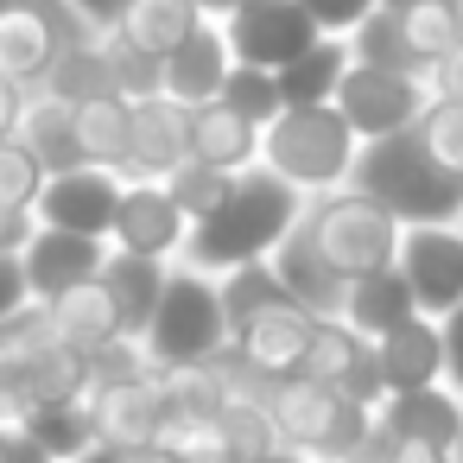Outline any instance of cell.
<instances>
[{
	"label": "cell",
	"mask_w": 463,
	"mask_h": 463,
	"mask_svg": "<svg viewBox=\"0 0 463 463\" xmlns=\"http://www.w3.org/2000/svg\"><path fill=\"white\" fill-rule=\"evenodd\" d=\"M355 153H362V140L349 134V121H343L330 102H324V109H279V115L260 128V165H267L273 178H286L298 197L343 191Z\"/></svg>",
	"instance_id": "cell-3"
},
{
	"label": "cell",
	"mask_w": 463,
	"mask_h": 463,
	"mask_svg": "<svg viewBox=\"0 0 463 463\" xmlns=\"http://www.w3.org/2000/svg\"><path fill=\"white\" fill-rule=\"evenodd\" d=\"M374 7H381V0H298V14H305L324 39H349Z\"/></svg>",
	"instance_id": "cell-43"
},
{
	"label": "cell",
	"mask_w": 463,
	"mask_h": 463,
	"mask_svg": "<svg viewBox=\"0 0 463 463\" xmlns=\"http://www.w3.org/2000/svg\"><path fill=\"white\" fill-rule=\"evenodd\" d=\"M0 450H7V425H0Z\"/></svg>",
	"instance_id": "cell-58"
},
{
	"label": "cell",
	"mask_w": 463,
	"mask_h": 463,
	"mask_svg": "<svg viewBox=\"0 0 463 463\" xmlns=\"http://www.w3.org/2000/svg\"><path fill=\"white\" fill-rule=\"evenodd\" d=\"M412 134H419V146L463 184V102H444V96H431L425 102V115L412 121Z\"/></svg>",
	"instance_id": "cell-38"
},
{
	"label": "cell",
	"mask_w": 463,
	"mask_h": 463,
	"mask_svg": "<svg viewBox=\"0 0 463 463\" xmlns=\"http://www.w3.org/2000/svg\"><path fill=\"white\" fill-rule=\"evenodd\" d=\"M45 324H52V336L71 343L77 355H90V349H102V343L121 336V317H115V298L102 292V279L58 292V298L45 305Z\"/></svg>",
	"instance_id": "cell-28"
},
{
	"label": "cell",
	"mask_w": 463,
	"mask_h": 463,
	"mask_svg": "<svg viewBox=\"0 0 463 463\" xmlns=\"http://www.w3.org/2000/svg\"><path fill=\"white\" fill-rule=\"evenodd\" d=\"M393 20H400V33H406V45L431 64V58H444L457 39H463V0H419V7H387Z\"/></svg>",
	"instance_id": "cell-34"
},
{
	"label": "cell",
	"mask_w": 463,
	"mask_h": 463,
	"mask_svg": "<svg viewBox=\"0 0 463 463\" xmlns=\"http://www.w3.org/2000/svg\"><path fill=\"white\" fill-rule=\"evenodd\" d=\"M159 184H165V197L184 210V222H203V216L229 197V184H235V178H229V172H216V165H203V159H178Z\"/></svg>",
	"instance_id": "cell-36"
},
{
	"label": "cell",
	"mask_w": 463,
	"mask_h": 463,
	"mask_svg": "<svg viewBox=\"0 0 463 463\" xmlns=\"http://www.w3.org/2000/svg\"><path fill=\"white\" fill-rule=\"evenodd\" d=\"M191 159L235 178V172L260 165V128L248 115H235L229 102H203V109H191Z\"/></svg>",
	"instance_id": "cell-24"
},
{
	"label": "cell",
	"mask_w": 463,
	"mask_h": 463,
	"mask_svg": "<svg viewBox=\"0 0 463 463\" xmlns=\"http://www.w3.org/2000/svg\"><path fill=\"white\" fill-rule=\"evenodd\" d=\"M33 292H26V273H20V254H0V324H7L14 311H26Z\"/></svg>",
	"instance_id": "cell-46"
},
{
	"label": "cell",
	"mask_w": 463,
	"mask_h": 463,
	"mask_svg": "<svg viewBox=\"0 0 463 463\" xmlns=\"http://www.w3.org/2000/svg\"><path fill=\"white\" fill-rule=\"evenodd\" d=\"M273 279H279V292L298 305V311H311V317H336L343 311V292H349V279L343 273H330V260L292 229L279 248H273Z\"/></svg>",
	"instance_id": "cell-22"
},
{
	"label": "cell",
	"mask_w": 463,
	"mask_h": 463,
	"mask_svg": "<svg viewBox=\"0 0 463 463\" xmlns=\"http://www.w3.org/2000/svg\"><path fill=\"white\" fill-rule=\"evenodd\" d=\"M39 184H45L39 159H33V153L7 134V140H0V210H33Z\"/></svg>",
	"instance_id": "cell-41"
},
{
	"label": "cell",
	"mask_w": 463,
	"mask_h": 463,
	"mask_svg": "<svg viewBox=\"0 0 463 463\" xmlns=\"http://www.w3.org/2000/svg\"><path fill=\"white\" fill-rule=\"evenodd\" d=\"M374 374L387 393H412V387H438L444 381V324L438 317H406L400 330L374 336Z\"/></svg>",
	"instance_id": "cell-20"
},
{
	"label": "cell",
	"mask_w": 463,
	"mask_h": 463,
	"mask_svg": "<svg viewBox=\"0 0 463 463\" xmlns=\"http://www.w3.org/2000/svg\"><path fill=\"white\" fill-rule=\"evenodd\" d=\"M349 64H374V71H400V77H425V58L406 45V33H400V20L387 14V7H374L349 39Z\"/></svg>",
	"instance_id": "cell-32"
},
{
	"label": "cell",
	"mask_w": 463,
	"mask_h": 463,
	"mask_svg": "<svg viewBox=\"0 0 463 463\" xmlns=\"http://www.w3.org/2000/svg\"><path fill=\"white\" fill-rule=\"evenodd\" d=\"M279 438H273V419H267V406H254V400H222L216 406V457L222 463H254V457H267Z\"/></svg>",
	"instance_id": "cell-33"
},
{
	"label": "cell",
	"mask_w": 463,
	"mask_h": 463,
	"mask_svg": "<svg viewBox=\"0 0 463 463\" xmlns=\"http://www.w3.org/2000/svg\"><path fill=\"white\" fill-rule=\"evenodd\" d=\"M0 463H58V457H45L20 425H7V450H0Z\"/></svg>",
	"instance_id": "cell-50"
},
{
	"label": "cell",
	"mask_w": 463,
	"mask_h": 463,
	"mask_svg": "<svg viewBox=\"0 0 463 463\" xmlns=\"http://www.w3.org/2000/svg\"><path fill=\"white\" fill-rule=\"evenodd\" d=\"M128 128H134V102H128V96H90V102H71V140H77L83 165L128 172Z\"/></svg>",
	"instance_id": "cell-26"
},
{
	"label": "cell",
	"mask_w": 463,
	"mask_h": 463,
	"mask_svg": "<svg viewBox=\"0 0 463 463\" xmlns=\"http://www.w3.org/2000/svg\"><path fill=\"white\" fill-rule=\"evenodd\" d=\"M140 349L153 362V374H178V368H203L210 355L229 349V317L216 298V279L197 267H165V292L153 324L140 330Z\"/></svg>",
	"instance_id": "cell-5"
},
{
	"label": "cell",
	"mask_w": 463,
	"mask_h": 463,
	"mask_svg": "<svg viewBox=\"0 0 463 463\" xmlns=\"http://www.w3.org/2000/svg\"><path fill=\"white\" fill-rule=\"evenodd\" d=\"M425 90H431V96H444V102H463V39H457L444 58H431V64H425Z\"/></svg>",
	"instance_id": "cell-45"
},
{
	"label": "cell",
	"mask_w": 463,
	"mask_h": 463,
	"mask_svg": "<svg viewBox=\"0 0 463 463\" xmlns=\"http://www.w3.org/2000/svg\"><path fill=\"white\" fill-rule=\"evenodd\" d=\"M216 298H222V317H229V330H241L248 317H260V311H267V305H279L286 292H279L273 267H267V260H254V267H235V273H222V279H216Z\"/></svg>",
	"instance_id": "cell-37"
},
{
	"label": "cell",
	"mask_w": 463,
	"mask_h": 463,
	"mask_svg": "<svg viewBox=\"0 0 463 463\" xmlns=\"http://www.w3.org/2000/svg\"><path fill=\"white\" fill-rule=\"evenodd\" d=\"M102 292L115 298V317H121V336H134L140 343V330L153 324V311H159V292H165V267L159 260H140V254H115L109 248V260H102Z\"/></svg>",
	"instance_id": "cell-27"
},
{
	"label": "cell",
	"mask_w": 463,
	"mask_h": 463,
	"mask_svg": "<svg viewBox=\"0 0 463 463\" xmlns=\"http://www.w3.org/2000/svg\"><path fill=\"white\" fill-rule=\"evenodd\" d=\"M298 216H305V197H298L286 178H273L267 165H248V172H235L229 197H222L203 222H191L178 267H197V273L222 279V273H235V267L273 260V248L298 229Z\"/></svg>",
	"instance_id": "cell-1"
},
{
	"label": "cell",
	"mask_w": 463,
	"mask_h": 463,
	"mask_svg": "<svg viewBox=\"0 0 463 463\" xmlns=\"http://www.w3.org/2000/svg\"><path fill=\"white\" fill-rule=\"evenodd\" d=\"M90 393V368L71 343L52 336L45 305H26L0 324V400H7V419L52 406V400H83Z\"/></svg>",
	"instance_id": "cell-4"
},
{
	"label": "cell",
	"mask_w": 463,
	"mask_h": 463,
	"mask_svg": "<svg viewBox=\"0 0 463 463\" xmlns=\"http://www.w3.org/2000/svg\"><path fill=\"white\" fill-rule=\"evenodd\" d=\"M431 90L425 77H400V71H374V64H349L330 109L349 121V134L368 146V140H387V134H406L419 115H425Z\"/></svg>",
	"instance_id": "cell-9"
},
{
	"label": "cell",
	"mask_w": 463,
	"mask_h": 463,
	"mask_svg": "<svg viewBox=\"0 0 463 463\" xmlns=\"http://www.w3.org/2000/svg\"><path fill=\"white\" fill-rule=\"evenodd\" d=\"M381 7H419V0H381Z\"/></svg>",
	"instance_id": "cell-56"
},
{
	"label": "cell",
	"mask_w": 463,
	"mask_h": 463,
	"mask_svg": "<svg viewBox=\"0 0 463 463\" xmlns=\"http://www.w3.org/2000/svg\"><path fill=\"white\" fill-rule=\"evenodd\" d=\"M216 102H229V109H235V115H248L254 128H267V121L286 109V102H279L273 71H241V64L229 71V83H222V96H216Z\"/></svg>",
	"instance_id": "cell-40"
},
{
	"label": "cell",
	"mask_w": 463,
	"mask_h": 463,
	"mask_svg": "<svg viewBox=\"0 0 463 463\" xmlns=\"http://www.w3.org/2000/svg\"><path fill=\"white\" fill-rule=\"evenodd\" d=\"M90 39L58 0H0V83L39 90L64 45Z\"/></svg>",
	"instance_id": "cell-8"
},
{
	"label": "cell",
	"mask_w": 463,
	"mask_h": 463,
	"mask_svg": "<svg viewBox=\"0 0 463 463\" xmlns=\"http://www.w3.org/2000/svg\"><path fill=\"white\" fill-rule=\"evenodd\" d=\"M0 425H7V400H0Z\"/></svg>",
	"instance_id": "cell-59"
},
{
	"label": "cell",
	"mask_w": 463,
	"mask_h": 463,
	"mask_svg": "<svg viewBox=\"0 0 463 463\" xmlns=\"http://www.w3.org/2000/svg\"><path fill=\"white\" fill-rule=\"evenodd\" d=\"M20 96H26V90H14V83H0V140L14 134V109H20Z\"/></svg>",
	"instance_id": "cell-51"
},
{
	"label": "cell",
	"mask_w": 463,
	"mask_h": 463,
	"mask_svg": "<svg viewBox=\"0 0 463 463\" xmlns=\"http://www.w3.org/2000/svg\"><path fill=\"white\" fill-rule=\"evenodd\" d=\"M254 463H311V457H298V450H286V444H273L267 457H254Z\"/></svg>",
	"instance_id": "cell-54"
},
{
	"label": "cell",
	"mask_w": 463,
	"mask_h": 463,
	"mask_svg": "<svg viewBox=\"0 0 463 463\" xmlns=\"http://www.w3.org/2000/svg\"><path fill=\"white\" fill-rule=\"evenodd\" d=\"M241 7H248V0H197L203 20H229V14H241Z\"/></svg>",
	"instance_id": "cell-52"
},
{
	"label": "cell",
	"mask_w": 463,
	"mask_h": 463,
	"mask_svg": "<svg viewBox=\"0 0 463 463\" xmlns=\"http://www.w3.org/2000/svg\"><path fill=\"white\" fill-rule=\"evenodd\" d=\"M77 463H134V457H128V450H109V444H96V450H83Z\"/></svg>",
	"instance_id": "cell-53"
},
{
	"label": "cell",
	"mask_w": 463,
	"mask_h": 463,
	"mask_svg": "<svg viewBox=\"0 0 463 463\" xmlns=\"http://www.w3.org/2000/svg\"><path fill=\"white\" fill-rule=\"evenodd\" d=\"M58 7H64V14L96 39V33H109V26H115V14L128 7V0H58Z\"/></svg>",
	"instance_id": "cell-47"
},
{
	"label": "cell",
	"mask_w": 463,
	"mask_h": 463,
	"mask_svg": "<svg viewBox=\"0 0 463 463\" xmlns=\"http://www.w3.org/2000/svg\"><path fill=\"white\" fill-rule=\"evenodd\" d=\"M305 336H311V311H298L292 298H279V305H267L260 317H248L241 330H229V349H235L248 368H260L267 381H286V374H298V362H305Z\"/></svg>",
	"instance_id": "cell-19"
},
{
	"label": "cell",
	"mask_w": 463,
	"mask_h": 463,
	"mask_svg": "<svg viewBox=\"0 0 463 463\" xmlns=\"http://www.w3.org/2000/svg\"><path fill=\"white\" fill-rule=\"evenodd\" d=\"M191 463H222V457H191Z\"/></svg>",
	"instance_id": "cell-57"
},
{
	"label": "cell",
	"mask_w": 463,
	"mask_h": 463,
	"mask_svg": "<svg viewBox=\"0 0 463 463\" xmlns=\"http://www.w3.org/2000/svg\"><path fill=\"white\" fill-rule=\"evenodd\" d=\"M450 463H463V431H457V450H450Z\"/></svg>",
	"instance_id": "cell-55"
},
{
	"label": "cell",
	"mask_w": 463,
	"mask_h": 463,
	"mask_svg": "<svg viewBox=\"0 0 463 463\" xmlns=\"http://www.w3.org/2000/svg\"><path fill=\"white\" fill-rule=\"evenodd\" d=\"M14 140L39 159L45 178L83 165V153H77V140H71V102L52 96V90H26V96H20V109H14Z\"/></svg>",
	"instance_id": "cell-23"
},
{
	"label": "cell",
	"mask_w": 463,
	"mask_h": 463,
	"mask_svg": "<svg viewBox=\"0 0 463 463\" xmlns=\"http://www.w3.org/2000/svg\"><path fill=\"white\" fill-rule=\"evenodd\" d=\"M298 374L336 387V393L355 400L362 412H374V406L387 400V387H381V374H374V349H368L343 317H311V336H305V362H298Z\"/></svg>",
	"instance_id": "cell-14"
},
{
	"label": "cell",
	"mask_w": 463,
	"mask_h": 463,
	"mask_svg": "<svg viewBox=\"0 0 463 463\" xmlns=\"http://www.w3.org/2000/svg\"><path fill=\"white\" fill-rule=\"evenodd\" d=\"M109 260V241L96 235H64V229H33L26 248H20V273H26V292L33 305H52L58 292L71 286H90Z\"/></svg>",
	"instance_id": "cell-16"
},
{
	"label": "cell",
	"mask_w": 463,
	"mask_h": 463,
	"mask_svg": "<svg viewBox=\"0 0 463 463\" xmlns=\"http://www.w3.org/2000/svg\"><path fill=\"white\" fill-rule=\"evenodd\" d=\"M374 425L393 431L400 444H425V450H457V431H463V393L450 381L438 387H412V393H387L374 406Z\"/></svg>",
	"instance_id": "cell-18"
},
{
	"label": "cell",
	"mask_w": 463,
	"mask_h": 463,
	"mask_svg": "<svg viewBox=\"0 0 463 463\" xmlns=\"http://www.w3.org/2000/svg\"><path fill=\"white\" fill-rule=\"evenodd\" d=\"M197 26H203L197 0H128L109 33H121V39L140 45L146 58H165V52H172L178 39H191Z\"/></svg>",
	"instance_id": "cell-29"
},
{
	"label": "cell",
	"mask_w": 463,
	"mask_h": 463,
	"mask_svg": "<svg viewBox=\"0 0 463 463\" xmlns=\"http://www.w3.org/2000/svg\"><path fill=\"white\" fill-rule=\"evenodd\" d=\"M362 343H374V336H387V330H400L406 317H419V305H412V292H406V279L393 273V267H374V273H362V279H349V292H343V311H336Z\"/></svg>",
	"instance_id": "cell-25"
},
{
	"label": "cell",
	"mask_w": 463,
	"mask_h": 463,
	"mask_svg": "<svg viewBox=\"0 0 463 463\" xmlns=\"http://www.w3.org/2000/svg\"><path fill=\"white\" fill-rule=\"evenodd\" d=\"M178 159H191V109H178L165 96H140L134 128H128V172L121 178H165Z\"/></svg>",
	"instance_id": "cell-21"
},
{
	"label": "cell",
	"mask_w": 463,
	"mask_h": 463,
	"mask_svg": "<svg viewBox=\"0 0 463 463\" xmlns=\"http://www.w3.org/2000/svg\"><path fill=\"white\" fill-rule=\"evenodd\" d=\"M355 463H450V457H444V450H425V444H400L393 431H381V425L368 419V438H362Z\"/></svg>",
	"instance_id": "cell-44"
},
{
	"label": "cell",
	"mask_w": 463,
	"mask_h": 463,
	"mask_svg": "<svg viewBox=\"0 0 463 463\" xmlns=\"http://www.w3.org/2000/svg\"><path fill=\"white\" fill-rule=\"evenodd\" d=\"M7 425H20V431H26L45 457H58V463H77L83 450H96V419H90L83 400H52V406H33V412L7 419Z\"/></svg>",
	"instance_id": "cell-31"
},
{
	"label": "cell",
	"mask_w": 463,
	"mask_h": 463,
	"mask_svg": "<svg viewBox=\"0 0 463 463\" xmlns=\"http://www.w3.org/2000/svg\"><path fill=\"white\" fill-rule=\"evenodd\" d=\"M90 419H96V444L109 450H153L159 444V419H165V393H159V374H140V381H115V387H90L83 393Z\"/></svg>",
	"instance_id": "cell-15"
},
{
	"label": "cell",
	"mask_w": 463,
	"mask_h": 463,
	"mask_svg": "<svg viewBox=\"0 0 463 463\" xmlns=\"http://www.w3.org/2000/svg\"><path fill=\"white\" fill-rule=\"evenodd\" d=\"M96 52L115 77V96L140 102V96H159V58H146L140 45H128L121 33H96Z\"/></svg>",
	"instance_id": "cell-39"
},
{
	"label": "cell",
	"mask_w": 463,
	"mask_h": 463,
	"mask_svg": "<svg viewBox=\"0 0 463 463\" xmlns=\"http://www.w3.org/2000/svg\"><path fill=\"white\" fill-rule=\"evenodd\" d=\"M39 90H52V96H64V102H90V96H115V77H109L96 39H77V45L58 52V64H52V77H45Z\"/></svg>",
	"instance_id": "cell-35"
},
{
	"label": "cell",
	"mask_w": 463,
	"mask_h": 463,
	"mask_svg": "<svg viewBox=\"0 0 463 463\" xmlns=\"http://www.w3.org/2000/svg\"><path fill=\"white\" fill-rule=\"evenodd\" d=\"M83 368H90V387H115V381H140V374H153V362H146V349H140L134 336H115V343L90 349Z\"/></svg>",
	"instance_id": "cell-42"
},
{
	"label": "cell",
	"mask_w": 463,
	"mask_h": 463,
	"mask_svg": "<svg viewBox=\"0 0 463 463\" xmlns=\"http://www.w3.org/2000/svg\"><path fill=\"white\" fill-rule=\"evenodd\" d=\"M349 191H362L368 203H381L400 229H425V222H463V184L419 146V134H387L368 140L349 165Z\"/></svg>",
	"instance_id": "cell-2"
},
{
	"label": "cell",
	"mask_w": 463,
	"mask_h": 463,
	"mask_svg": "<svg viewBox=\"0 0 463 463\" xmlns=\"http://www.w3.org/2000/svg\"><path fill=\"white\" fill-rule=\"evenodd\" d=\"M393 273L406 279L419 317H450L463 305V222H425L400 229Z\"/></svg>",
	"instance_id": "cell-10"
},
{
	"label": "cell",
	"mask_w": 463,
	"mask_h": 463,
	"mask_svg": "<svg viewBox=\"0 0 463 463\" xmlns=\"http://www.w3.org/2000/svg\"><path fill=\"white\" fill-rule=\"evenodd\" d=\"M121 172H102V165H71V172H52L33 197V222L39 229H64V235H96L109 241V222H115V203H121Z\"/></svg>",
	"instance_id": "cell-13"
},
{
	"label": "cell",
	"mask_w": 463,
	"mask_h": 463,
	"mask_svg": "<svg viewBox=\"0 0 463 463\" xmlns=\"http://www.w3.org/2000/svg\"><path fill=\"white\" fill-rule=\"evenodd\" d=\"M343 71H349V45H343V39H317V45L298 52L273 83H279V102H286V109H324V102L336 96Z\"/></svg>",
	"instance_id": "cell-30"
},
{
	"label": "cell",
	"mask_w": 463,
	"mask_h": 463,
	"mask_svg": "<svg viewBox=\"0 0 463 463\" xmlns=\"http://www.w3.org/2000/svg\"><path fill=\"white\" fill-rule=\"evenodd\" d=\"M222 26V39H229V58L241 64V71H286L298 52H311L324 33L298 14V0H248L241 14H229V20H216Z\"/></svg>",
	"instance_id": "cell-11"
},
{
	"label": "cell",
	"mask_w": 463,
	"mask_h": 463,
	"mask_svg": "<svg viewBox=\"0 0 463 463\" xmlns=\"http://www.w3.org/2000/svg\"><path fill=\"white\" fill-rule=\"evenodd\" d=\"M184 210L165 197L159 178H128L121 184V203H115V222H109V248L115 254H140V260H159V267H178L184 254Z\"/></svg>",
	"instance_id": "cell-12"
},
{
	"label": "cell",
	"mask_w": 463,
	"mask_h": 463,
	"mask_svg": "<svg viewBox=\"0 0 463 463\" xmlns=\"http://www.w3.org/2000/svg\"><path fill=\"white\" fill-rule=\"evenodd\" d=\"M229 71H235L229 39H222V26H216V20H203L191 39H178V45L159 58V96H165V102H178V109H203V102H216V96H222Z\"/></svg>",
	"instance_id": "cell-17"
},
{
	"label": "cell",
	"mask_w": 463,
	"mask_h": 463,
	"mask_svg": "<svg viewBox=\"0 0 463 463\" xmlns=\"http://www.w3.org/2000/svg\"><path fill=\"white\" fill-rule=\"evenodd\" d=\"M267 419L286 450H298L311 463H355L374 412H362L355 400H343L336 387H324L311 374H286L267 393Z\"/></svg>",
	"instance_id": "cell-6"
},
{
	"label": "cell",
	"mask_w": 463,
	"mask_h": 463,
	"mask_svg": "<svg viewBox=\"0 0 463 463\" xmlns=\"http://www.w3.org/2000/svg\"><path fill=\"white\" fill-rule=\"evenodd\" d=\"M298 235L330 260V273L343 279H362L374 267H393V248H400V222L368 203L362 191H324V197H305V216H298Z\"/></svg>",
	"instance_id": "cell-7"
},
{
	"label": "cell",
	"mask_w": 463,
	"mask_h": 463,
	"mask_svg": "<svg viewBox=\"0 0 463 463\" xmlns=\"http://www.w3.org/2000/svg\"><path fill=\"white\" fill-rule=\"evenodd\" d=\"M438 324H444V381L463 393V305L450 317H438Z\"/></svg>",
	"instance_id": "cell-48"
},
{
	"label": "cell",
	"mask_w": 463,
	"mask_h": 463,
	"mask_svg": "<svg viewBox=\"0 0 463 463\" xmlns=\"http://www.w3.org/2000/svg\"><path fill=\"white\" fill-rule=\"evenodd\" d=\"M33 229H39V222H33V210H0V254H20Z\"/></svg>",
	"instance_id": "cell-49"
}]
</instances>
